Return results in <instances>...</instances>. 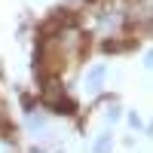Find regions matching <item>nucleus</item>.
<instances>
[{
  "label": "nucleus",
  "mask_w": 153,
  "mask_h": 153,
  "mask_svg": "<svg viewBox=\"0 0 153 153\" xmlns=\"http://www.w3.org/2000/svg\"><path fill=\"white\" fill-rule=\"evenodd\" d=\"M104 76H107V68L104 65H92L86 71V92H101V86H104Z\"/></svg>",
  "instance_id": "nucleus-1"
},
{
  "label": "nucleus",
  "mask_w": 153,
  "mask_h": 153,
  "mask_svg": "<svg viewBox=\"0 0 153 153\" xmlns=\"http://www.w3.org/2000/svg\"><path fill=\"white\" fill-rule=\"evenodd\" d=\"M129 123H132V129H141V117L138 113H129Z\"/></svg>",
  "instance_id": "nucleus-5"
},
{
  "label": "nucleus",
  "mask_w": 153,
  "mask_h": 153,
  "mask_svg": "<svg viewBox=\"0 0 153 153\" xmlns=\"http://www.w3.org/2000/svg\"><path fill=\"white\" fill-rule=\"evenodd\" d=\"M28 126H31V132H46V120L43 117H34V113L28 117Z\"/></svg>",
  "instance_id": "nucleus-3"
},
{
  "label": "nucleus",
  "mask_w": 153,
  "mask_h": 153,
  "mask_svg": "<svg viewBox=\"0 0 153 153\" xmlns=\"http://www.w3.org/2000/svg\"><path fill=\"white\" fill-rule=\"evenodd\" d=\"M117 120H120V107H110L107 110V123H117Z\"/></svg>",
  "instance_id": "nucleus-4"
},
{
  "label": "nucleus",
  "mask_w": 153,
  "mask_h": 153,
  "mask_svg": "<svg viewBox=\"0 0 153 153\" xmlns=\"http://www.w3.org/2000/svg\"><path fill=\"white\" fill-rule=\"evenodd\" d=\"M92 150H95V153H110V150H113V138H110V135H98L95 144H92Z\"/></svg>",
  "instance_id": "nucleus-2"
}]
</instances>
